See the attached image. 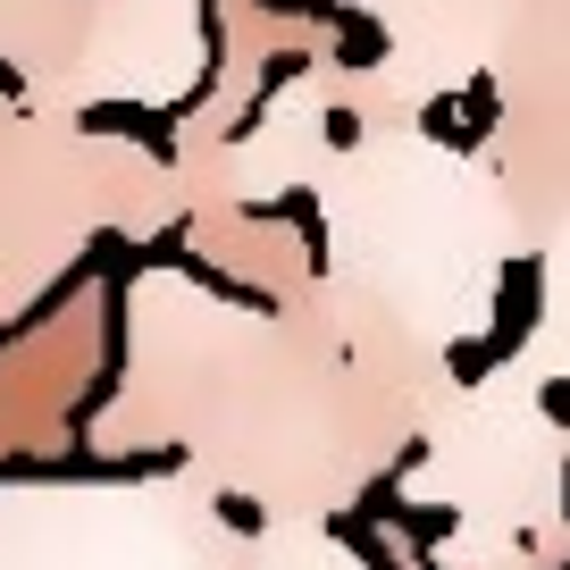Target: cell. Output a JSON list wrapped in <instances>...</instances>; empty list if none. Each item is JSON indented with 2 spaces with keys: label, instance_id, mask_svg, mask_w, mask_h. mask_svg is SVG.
Segmentation results:
<instances>
[{
  "label": "cell",
  "instance_id": "5b68a950",
  "mask_svg": "<svg viewBox=\"0 0 570 570\" xmlns=\"http://www.w3.org/2000/svg\"><path fill=\"white\" fill-rule=\"evenodd\" d=\"M0 92H18V76H9V59H0Z\"/></svg>",
  "mask_w": 570,
  "mask_h": 570
},
{
  "label": "cell",
  "instance_id": "3957f363",
  "mask_svg": "<svg viewBox=\"0 0 570 570\" xmlns=\"http://www.w3.org/2000/svg\"><path fill=\"white\" fill-rule=\"evenodd\" d=\"M353 135H361L353 109H327V142H336V151H353Z\"/></svg>",
  "mask_w": 570,
  "mask_h": 570
},
{
  "label": "cell",
  "instance_id": "6da1fadb",
  "mask_svg": "<svg viewBox=\"0 0 570 570\" xmlns=\"http://www.w3.org/2000/svg\"><path fill=\"white\" fill-rule=\"evenodd\" d=\"M218 520L244 529V537H261V503H252V495H218Z\"/></svg>",
  "mask_w": 570,
  "mask_h": 570
},
{
  "label": "cell",
  "instance_id": "7a4b0ae2",
  "mask_svg": "<svg viewBox=\"0 0 570 570\" xmlns=\"http://www.w3.org/2000/svg\"><path fill=\"white\" fill-rule=\"evenodd\" d=\"M537 411H546L553 428H570V377H546V386H537Z\"/></svg>",
  "mask_w": 570,
  "mask_h": 570
},
{
  "label": "cell",
  "instance_id": "8992f818",
  "mask_svg": "<svg viewBox=\"0 0 570 570\" xmlns=\"http://www.w3.org/2000/svg\"><path fill=\"white\" fill-rule=\"evenodd\" d=\"M562 479H570V470H562Z\"/></svg>",
  "mask_w": 570,
  "mask_h": 570
},
{
  "label": "cell",
  "instance_id": "277c9868",
  "mask_svg": "<svg viewBox=\"0 0 570 570\" xmlns=\"http://www.w3.org/2000/svg\"><path fill=\"white\" fill-rule=\"evenodd\" d=\"M411 537H453V512H411Z\"/></svg>",
  "mask_w": 570,
  "mask_h": 570
}]
</instances>
